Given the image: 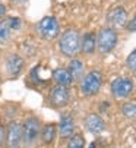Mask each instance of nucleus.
<instances>
[{"label": "nucleus", "instance_id": "nucleus-1", "mask_svg": "<svg viewBox=\"0 0 136 148\" xmlns=\"http://www.w3.org/2000/svg\"><path fill=\"white\" fill-rule=\"evenodd\" d=\"M59 50L66 57H75L81 51V34L78 29L69 28L59 38Z\"/></svg>", "mask_w": 136, "mask_h": 148}, {"label": "nucleus", "instance_id": "nucleus-2", "mask_svg": "<svg viewBox=\"0 0 136 148\" xmlns=\"http://www.w3.org/2000/svg\"><path fill=\"white\" fill-rule=\"evenodd\" d=\"M119 43V34L114 28H101L97 34V50L101 54H108L116 49Z\"/></svg>", "mask_w": 136, "mask_h": 148}, {"label": "nucleus", "instance_id": "nucleus-3", "mask_svg": "<svg viewBox=\"0 0 136 148\" xmlns=\"http://www.w3.org/2000/svg\"><path fill=\"white\" fill-rule=\"evenodd\" d=\"M103 73L100 71H89L81 79V91L85 97H94L103 87Z\"/></svg>", "mask_w": 136, "mask_h": 148}, {"label": "nucleus", "instance_id": "nucleus-4", "mask_svg": "<svg viewBox=\"0 0 136 148\" xmlns=\"http://www.w3.org/2000/svg\"><path fill=\"white\" fill-rule=\"evenodd\" d=\"M37 32L45 41L56 40L60 35V24H59L57 18H54V16H45V18H42L40 22L37 24Z\"/></svg>", "mask_w": 136, "mask_h": 148}, {"label": "nucleus", "instance_id": "nucleus-5", "mask_svg": "<svg viewBox=\"0 0 136 148\" xmlns=\"http://www.w3.org/2000/svg\"><path fill=\"white\" fill-rule=\"evenodd\" d=\"M22 131H24V144L31 147L37 142L41 134V122L35 116H28L25 122L22 123Z\"/></svg>", "mask_w": 136, "mask_h": 148}, {"label": "nucleus", "instance_id": "nucleus-6", "mask_svg": "<svg viewBox=\"0 0 136 148\" xmlns=\"http://www.w3.org/2000/svg\"><path fill=\"white\" fill-rule=\"evenodd\" d=\"M110 90H111V94L114 98H119V100L127 98L132 95V92L135 90L133 79L127 78V76H119L111 82Z\"/></svg>", "mask_w": 136, "mask_h": 148}, {"label": "nucleus", "instance_id": "nucleus-7", "mask_svg": "<svg viewBox=\"0 0 136 148\" xmlns=\"http://www.w3.org/2000/svg\"><path fill=\"white\" fill-rule=\"evenodd\" d=\"M5 144L6 148H21L24 144V131L21 122H10L5 131Z\"/></svg>", "mask_w": 136, "mask_h": 148}, {"label": "nucleus", "instance_id": "nucleus-8", "mask_svg": "<svg viewBox=\"0 0 136 148\" xmlns=\"http://www.w3.org/2000/svg\"><path fill=\"white\" fill-rule=\"evenodd\" d=\"M49 101L54 109H62L66 107L70 101V90L67 87L62 85H54L50 92H49Z\"/></svg>", "mask_w": 136, "mask_h": 148}, {"label": "nucleus", "instance_id": "nucleus-9", "mask_svg": "<svg viewBox=\"0 0 136 148\" xmlns=\"http://www.w3.org/2000/svg\"><path fill=\"white\" fill-rule=\"evenodd\" d=\"M107 22L110 25V28H123L127 24V12L123 6H116L113 8L108 15H107Z\"/></svg>", "mask_w": 136, "mask_h": 148}, {"label": "nucleus", "instance_id": "nucleus-10", "mask_svg": "<svg viewBox=\"0 0 136 148\" xmlns=\"http://www.w3.org/2000/svg\"><path fill=\"white\" fill-rule=\"evenodd\" d=\"M83 125H85V129H86L89 134H92V135H100V134H103V132L105 131V128H107L104 119H103L100 114H97V113H89V114L85 117Z\"/></svg>", "mask_w": 136, "mask_h": 148}, {"label": "nucleus", "instance_id": "nucleus-11", "mask_svg": "<svg viewBox=\"0 0 136 148\" xmlns=\"http://www.w3.org/2000/svg\"><path fill=\"white\" fill-rule=\"evenodd\" d=\"M5 68L8 71V73L10 76H18L22 73L25 68V60L22 56L16 54V53H12L6 57V62H5Z\"/></svg>", "mask_w": 136, "mask_h": 148}, {"label": "nucleus", "instance_id": "nucleus-12", "mask_svg": "<svg viewBox=\"0 0 136 148\" xmlns=\"http://www.w3.org/2000/svg\"><path fill=\"white\" fill-rule=\"evenodd\" d=\"M57 131H59V135L62 139H69L75 134V119H73L72 113H66L62 116Z\"/></svg>", "mask_w": 136, "mask_h": 148}, {"label": "nucleus", "instance_id": "nucleus-13", "mask_svg": "<svg viewBox=\"0 0 136 148\" xmlns=\"http://www.w3.org/2000/svg\"><path fill=\"white\" fill-rule=\"evenodd\" d=\"M97 50V34L95 32H85L81 37V51L83 54H92Z\"/></svg>", "mask_w": 136, "mask_h": 148}, {"label": "nucleus", "instance_id": "nucleus-14", "mask_svg": "<svg viewBox=\"0 0 136 148\" xmlns=\"http://www.w3.org/2000/svg\"><path fill=\"white\" fill-rule=\"evenodd\" d=\"M53 79L56 82V85H62V87H67V88L73 84V78L69 73L67 68H56L53 71Z\"/></svg>", "mask_w": 136, "mask_h": 148}, {"label": "nucleus", "instance_id": "nucleus-15", "mask_svg": "<svg viewBox=\"0 0 136 148\" xmlns=\"http://www.w3.org/2000/svg\"><path fill=\"white\" fill-rule=\"evenodd\" d=\"M57 136V125L54 123H47L41 126V134H40V139L42 142V145H50L56 141Z\"/></svg>", "mask_w": 136, "mask_h": 148}, {"label": "nucleus", "instance_id": "nucleus-16", "mask_svg": "<svg viewBox=\"0 0 136 148\" xmlns=\"http://www.w3.org/2000/svg\"><path fill=\"white\" fill-rule=\"evenodd\" d=\"M67 71L72 75L73 82L75 81H81L85 76V63L81 59H72L69 62V66H67Z\"/></svg>", "mask_w": 136, "mask_h": 148}, {"label": "nucleus", "instance_id": "nucleus-17", "mask_svg": "<svg viewBox=\"0 0 136 148\" xmlns=\"http://www.w3.org/2000/svg\"><path fill=\"white\" fill-rule=\"evenodd\" d=\"M122 114L126 117V119H136V103L133 101H127L124 104H122Z\"/></svg>", "mask_w": 136, "mask_h": 148}, {"label": "nucleus", "instance_id": "nucleus-18", "mask_svg": "<svg viewBox=\"0 0 136 148\" xmlns=\"http://www.w3.org/2000/svg\"><path fill=\"white\" fill-rule=\"evenodd\" d=\"M66 148H85V138L82 134H73L67 141Z\"/></svg>", "mask_w": 136, "mask_h": 148}, {"label": "nucleus", "instance_id": "nucleus-19", "mask_svg": "<svg viewBox=\"0 0 136 148\" xmlns=\"http://www.w3.org/2000/svg\"><path fill=\"white\" fill-rule=\"evenodd\" d=\"M12 29L8 24V21H0V43H6L10 38Z\"/></svg>", "mask_w": 136, "mask_h": 148}, {"label": "nucleus", "instance_id": "nucleus-20", "mask_svg": "<svg viewBox=\"0 0 136 148\" xmlns=\"http://www.w3.org/2000/svg\"><path fill=\"white\" fill-rule=\"evenodd\" d=\"M126 66L132 73H136V49L133 51H130V54L126 59Z\"/></svg>", "mask_w": 136, "mask_h": 148}, {"label": "nucleus", "instance_id": "nucleus-21", "mask_svg": "<svg viewBox=\"0 0 136 148\" xmlns=\"http://www.w3.org/2000/svg\"><path fill=\"white\" fill-rule=\"evenodd\" d=\"M6 21H8V24H9V27H10L12 31H13V29H19V28L22 27V19H19V18H16V16H10V18H8Z\"/></svg>", "mask_w": 136, "mask_h": 148}, {"label": "nucleus", "instance_id": "nucleus-22", "mask_svg": "<svg viewBox=\"0 0 136 148\" xmlns=\"http://www.w3.org/2000/svg\"><path fill=\"white\" fill-rule=\"evenodd\" d=\"M129 32H136V16H133L130 21H127V24L124 27Z\"/></svg>", "mask_w": 136, "mask_h": 148}, {"label": "nucleus", "instance_id": "nucleus-23", "mask_svg": "<svg viewBox=\"0 0 136 148\" xmlns=\"http://www.w3.org/2000/svg\"><path fill=\"white\" fill-rule=\"evenodd\" d=\"M5 15H6V6L3 3H0V21H3Z\"/></svg>", "mask_w": 136, "mask_h": 148}, {"label": "nucleus", "instance_id": "nucleus-24", "mask_svg": "<svg viewBox=\"0 0 136 148\" xmlns=\"http://www.w3.org/2000/svg\"><path fill=\"white\" fill-rule=\"evenodd\" d=\"M3 142H5V129H3V126L0 125V147L3 145Z\"/></svg>", "mask_w": 136, "mask_h": 148}, {"label": "nucleus", "instance_id": "nucleus-25", "mask_svg": "<svg viewBox=\"0 0 136 148\" xmlns=\"http://www.w3.org/2000/svg\"><path fill=\"white\" fill-rule=\"evenodd\" d=\"M12 2H15V3H25L27 0H12Z\"/></svg>", "mask_w": 136, "mask_h": 148}]
</instances>
